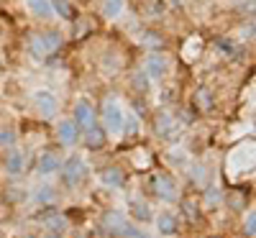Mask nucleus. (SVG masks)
<instances>
[{
	"label": "nucleus",
	"instance_id": "nucleus-1",
	"mask_svg": "<svg viewBox=\"0 0 256 238\" xmlns=\"http://www.w3.org/2000/svg\"><path fill=\"white\" fill-rule=\"evenodd\" d=\"M59 172H62V184L67 190H74V187H80L84 180H88V164L82 162L80 154H72L67 162H62Z\"/></svg>",
	"mask_w": 256,
	"mask_h": 238
},
{
	"label": "nucleus",
	"instance_id": "nucleus-2",
	"mask_svg": "<svg viewBox=\"0 0 256 238\" xmlns=\"http://www.w3.org/2000/svg\"><path fill=\"white\" fill-rule=\"evenodd\" d=\"M62 46V34L59 31H46V34H36L31 38V52L38 59H46L49 54H54Z\"/></svg>",
	"mask_w": 256,
	"mask_h": 238
},
{
	"label": "nucleus",
	"instance_id": "nucleus-3",
	"mask_svg": "<svg viewBox=\"0 0 256 238\" xmlns=\"http://www.w3.org/2000/svg\"><path fill=\"white\" fill-rule=\"evenodd\" d=\"M148 184H152V192L164 202H174L177 200V182L169 174H152L148 177Z\"/></svg>",
	"mask_w": 256,
	"mask_h": 238
},
{
	"label": "nucleus",
	"instance_id": "nucleus-4",
	"mask_svg": "<svg viewBox=\"0 0 256 238\" xmlns=\"http://www.w3.org/2000/svg\"><path fill=\"white\" fill-rule=\"evenodd\" d=\"M102 120H105V128L110 134H120V123H123V110L116 100H108L102 105Z\"/></svg>",
	"mask_w": 256,
	"mask_h": 238
},
{
	"label": "nucleus",
	"instance_id": "nucleus-5",
	"mask_svg": "<svg viewBox=\"0 0 256 238\" xmlns=\"http://www.w3.org/2000/svg\"><path fill=\"white\" fill-rule=\"evenodd\" d=\"M74 123H77V128L80 131H88V128H92L98 120H95V110H92V105H90V100H80L77 105H74V118H72Z\"/></svg>",
	"mask_w": 256,
	"mask_h": 238
},
{
	"label": "nucleus",
	"instance_id": "nucleus-6",
	"mask_svg": "<svg viewBox=\"0 0 256 238\" xmlns=\"http://www.w3.org/2000/svg\"><path fill=\"white\" fill-rule=\"evenodd\" d=\"M34 102H36L38 113L44 116V118H54V116H56V108H59V102H56L54 92H49V90H38V92L34 95Z\"/></svg>",
	"mask_w": 256,
	"mask_h": 238
},
{
	"label": "nucleus",
	"instance_id": "nucleus-7",
	"mask_svg": "<svg viewBox=\"0 0 256 238\" xmlns=\"http://www.w3.org/2000/svg\"><path fill=\"white\" fill-rule=\"evenodd\" d=\"M56 136L64 146H74V144H80L82 131L77 128L74 120H62V123H56Z\"/></svg>",
	"mask_w": 256,
	"mask_h": 238
},
{
	"label": "nucleus",
	"instance_id": "nucleus-8",
	"mask_svg": "<svg viewBox=\"0 0 256 238\" xmlns=\"http://www.w3.org/2000/svg\"><path fill=\"white\" fill-rule=\"evenodd\" d=\"M166 70H169V59L162 56V54H152V56L146 59L144 74H146L148 80H162V77L166 74Z\"/></svg>",
	"mask_w": 256,
	"mask_h": 238
},
{
	"label": "nucleus",
	"instance_id": "nucleus-9",
	"mask_svg": "<svg viewBox=\"0 0 256 238\" xmlns=\"http://www.w3.org/2000/svg\"><path fill=\"white\" fill-rule=\"evenodd\" d=\"M82 141H84V146H88L90 151H100L105 144H108V131H105V128H100V126L95 123L92 128L82 131Z\"/></svg>",
	"mask_w": 256,
	"mask_h": 238
},
{
	"label": "nucleus",
	"instance_id": "nucleus-10",
	"mask_svg": "<svg viewBox=\"0 0 256 238\" xmlns=\"http://www.w3.org/2000/svg\"><path fill=\"white\" fill-rule=\"evenodd\" d=\"M44 228L46 230H56V233H64L67 230V226H70V220H67V215H62V212H56L54 208H49V210H44Z\"/></svg>",
	"mask_w": 256,
	"mask_h": 238
},
{
	"label": "nucleus",
	"instance_id": "nucleus-11",
	"mask_svg": "<svg viewBox=\"0 0 256 238\" xmlns=\"http://www.w3.org/2000/svg\"><path fill=\"white\" fill-rule=\"evenodd\" d=\"M156 123H154V128H156V134L162 136V138H172L174 134H177V120H174V116H169V113H156V118H154Z\"/></svg>",
	"mask_w": 256,
	"mask_h": 238
},
{
	"label": "nucleus",
	"instance_id": "nucleus-12",
	"mask_svg": "<svg viewBox=\"0 0 256 238\" xmlns=\"http://www.w3.org/2000/svg\"><path fill=\"white\" fill-rule=\"evenodd\" d=\"M100 182L105 187H113V190H123L126 187V174H123V169L118 166H105L100 172Z\"/></svg>",
	"mask_w": 256,
	"mask_h": 238
},
{
	"label": "nucleus",
	"instance_id": "nucleus-13",
	"mask_svg": "<svg viewBox=\"0 0 256 238\" xmlns=\"http://www.w3.org/2000/svg\"><path fill=\"white\" fill-rule=\"evenodd\" d=\"M6 172H8V174H20V172H24V166H26V156L24 154H20V151L16 148V146H10L8 148V154H6Z\"/></svg>",
	"mask_w": 256,
	"mask_h": 238
},
{
	"label": "nucleus",
	"instance_id": "nucleus-14",
	"mask_svg": "<svg viewBox=\"0 0 256 238\" xmlns=\"http://www.w3.org/2000/svg\"><path fill=\"white\" fill-rule=\"evenodd\" d=\"M156 230L162 233V236H174L177 230H180V223H177V218L172 212H159L156 215Z\"/></svg>",
	"mask_w": 256,
	"mask_h": 238
},
{
	"label": "nucleus",
	"instance_id": "nucleus-15",
	"mask_svg": "<svg viewBox=\"0 0 256 238\" xmlns=\"http://www.w3.org/2000/svg\"><path fill=\"white\" fill-rule=\"evenodd\" d=\"M59 156L56 154H52V151H44V154L38 156V174H44V177H49V174H54V172H59Z\"/></svg>",
	"mask_w": 256,
	"mask_h": 238
},
{
	"label": "nucleus",
	"instance_id": "nucleus-16",
	"mask_svg": "<svg viewBox=\"0 0 256 238\" xmlns=\"http://www.w3.org/2000/svg\"><path fill=\"white\" fill-rule=\"evenodd\" d=\"M126 223H128V220H126V215H123V212H118V210L105 212V218H102V228L108 230L110 236H118V230H120Z\"/></svg>",
	"mask_w": 256,
	"mask_h": 238
},
{
	"label": "nucleus",
	"instance_id": "nucleus-17",
	"mask_svg": "<svg viewBox=\"0 0 256 238\" xmlns=\"http://www.w3.org/2000/svg\"><path fill=\"white\" fill-rule=\"evenodd\" d=\"M26 6L31 8V13L34 16H38V18H52L54 16V8H52V0H26Z\"/></svg>",
	"mask_w": 256,
	"mask_h": 238
},
{
	"label": "nucleus",
	"instance_id": "nucleus-18",
	"mask_svg": "<svg viewBox=\"0 0 256 238\" xmlns=\"http://www.w3.org/2000/svg\"><path fill=\"white\" fill-rule=\"evenodd\" d=\"M128 210H131L134 220H138V223H148V220H152V215H154V212H152V208H148L146 202H138V200H134Z\"/></svg>",
	"mask_w": 256,
	"mask_h": 238
},
{
	"label": "nucleus",
	"instance_id": "nucleus-19",
	"mask_svg": "<svg viewBox=\"0 0 256 238\" xmlns=\"http://www.w3.org/2000/svg\"><path fill=\"white\" fill-rule=\"evenodd\" d=\"M138 128H141V123H138V118L134 116V113H123V123H120V134H126V136H136L138 134Z\"/></svg>",
	"mask_w": 256,
	"mask_h": 238
},
{
	"label": "nucleus",
	"instance_id": "nucleus-20",
	"mask_svg": "<svg viewBox=\"0 0 256 238\" xmlns=\"http://www.w3.org/2000/svg\"><path fill=\"white\" fill-rule=\"evenodd\" d=\"M54 200H56V190L52 184H41L36 192V202L38 205H54Z\"/></svg>",
	"mask_w": 256,
	"mask_h": 238
},
{
	"label": "nucleus",
	"instance_id": "nucleus-21",
	"mask_svg": "<svg viewBox=\"0 0 256 238\" xmlns=\"http://www.w3.org/2000/svg\"><path fill=\"white\" fill-rule=\"evenodd\" d=\"M212 100H216V98H212V92H210L208 88H200V90L195 92V102L202 108V110H212V105H216Z\"/></svg>",
	"mask_w": 256,
	"mask_h": 238
},
{
	"label": "nucleus",
	"instance_id": "nucleus-22",
	"mask_svg": "<svg viewBox=\"0 0 256 238\" xmlns=\"http://www.w3.org/2000/svg\"><path fill=\"white\" fill-rule=\"evenodd\" d=\"M202 198H205V202H208L210 208H216V205H220L223 194H220V190H218L216 184H208V187H205V192H202Z\"/></svg>",
	"mask_w": 256,
	"mask_h": 238
},
{
	"label": "nucleus",
	"instance_id": "nucleus-23",
	"mask_svg": "<svg viewBox=\"0 0 256 238\" xmlns=\"http://www.w3.org/2000/svg\"><path fill=\"white\" fill-rule=\"evenodd\" d=\"M120 10H123V0H105L102 3V16L108 18H116Z\"/></svg>",
	"mask_w": 256,
	"mask_h": 238
},
{
	"label": "nucleus",
	"instance_id": "nucleus-24",
	"mask_svg": "<svg viewBox=\"0 0 256 238\" xmlns=\"http://www.w3.org/2000/svg\"><path fill=\"white\" fill-rule=\"evenodd\" d=\"M52 8L54 13H59L62 18H72V6H70V0H52Z\"/></svg>",
	"mask_w": 256,
	"mask_h": 238
},
{
	"label": "nucleus",
	"instance_id": "nucleus-25",
	"mask_svg": "<svg viewBox=\"0 0 256 238\" xmlns=\"http://www.w3.org/2000/svg\"><path fill=\"white\" fill-rule=\"evenodd\" d=\"M118 238H148V236H146L141 228H136V226H128V223H126V226L118 230Z\"/></svg>",
	"mask_w": 256,
	"mask_h": 238
},
{
	"label": "nucleus",
	"instance_id": "nucleus-26",
	"mask_svg": "<svg viewBox=\"0 0 256 238\" xmlns=\"http://www.w3.org/2000/svg\"><path fill=\"white\" fill-rule=\"evenodd\" d=\"M10 146H16V131L3 128V131H0V148H10Z\"/></svg>",
	"mask_w": 256,
	"mask_h": 238
},
{
	"label": "nucleus",
	"instance_id": "nucleus-27",
	"mask_svg": "<svg viewBox=\"0 0 256 238\" xmlns=\"http://www.w3.org/2000/svg\"><path fill=\"white\" fill-rule=\"evenodd\" d=\"M162 44H164V41H162V36H159V34H154V31H146V34H144V46L159 49Z\"/></svg>",
	"mask_w": 256,
	"mask_h": 238
},
{
	"label": "nucleus",
	"instance_id": "nucleus-28",
	"mask_svg": "<svg viewBox=\"0 0 256 238\" xmlns=\"http://www.w3.org/2000/svg\"><path fill=\"white\" fill-rule=\"evenodd\" d=\"M244 233H246V236H251V238H254V233H256V212H254V210H251V212H246Z\"/></svg>",
	"mask_w": 256,
	"mask_h": 238
},
{
	"label": "nucleus",
	"instance_id": "nucleus-29",
	"mask_svg": "<svg viewBox=\"0 0 256 238\" xmlns=\"http://www.w3.org/2000/svg\"><path fill=\"white\" fill-rule=\"evenodd\" d=\"M182 210H184L187 218H192V220H198V218H200V215H198V208L192 205V202H184V205H182Z\"/></svg>",
	"mask_w": 256,
	"mask_h": 238
},
{
	"label": "nucleus",
	"instance_id": "nucleus-30",
	"mask_svg": "<svg viewBox=\"0 0 256 238\" xmlns=\"http://www.w3.org/2000/svg\"><path fill=\"white\" fill-rule=\"evenodd\" d=\"M216 44H218V49H223L226 54H236V46H233V44H228V38H218Z\"/></svg>",
	"mask_w": 256,
	"mask_h": 238
},
{
	"label": "nucleus",
	"instance_id": "nucleus-31",
	"mask_svg": "<svg viewBox=\"0 0 256 238\" xmlns=\"http://www.w3.org/2000/svg\"><path fill=\"white\" fill-rule=\"evenodd\" d=\"M136 88L138 90H148V77L146 74H136Z\"/></svg>",
	"mask_w": 256,
	"mask_h": 238
},
{
	"label": "nucleus",
	"instance_id": "nucleus-32",
	"mask_svg": "<svg viewBox=\"0 0 256 238\" xmlns=\"http://www.w3.org/2000/svg\"><path fill=\"white\" fill-rule=\"evenodd\" d=\"M44 238H64L62 233H56V230H46V236Z\"/></svg>",
	"mask_w": 256,
	"mask_h": 238
},
{
	"label": "nucleus",
	"instance_id": "nucleus-33",
	"mask_svg": "<svg viewBox=\"0 0 256 238\" xmlns=\"http://www.w3.org/2000/svg\"><path fill=\"white\" fill-rule=\"evenodd\" d=\"M166 3H169V6H174V8H177V6H182V0H166Z\"/></svg>",
	"mask_w": 256,
	"mask_h": 238
},
{
	"label": "nucleus",
	"instance_id": "nucleus-34",
	"mask_svg": "<svg viewBox=\"0 0 256 238\" xmlns=\"http://www.w3.org/2000/svg\"><path fill=\"white\" fill-rule=\"evenodd\" d=\"M26 238H36V236H26Z\"/></svg>",
	"mask_w": 256,
	"mask_h": 238
}]
</instances>
